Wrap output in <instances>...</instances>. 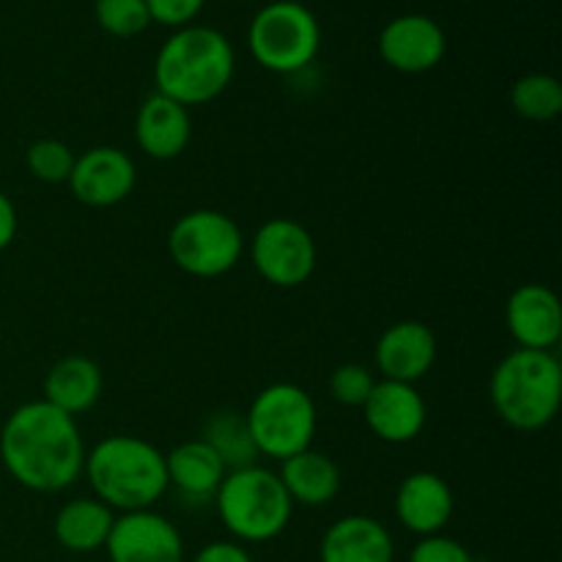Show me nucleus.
<instances>
[{
    "mask_svg": "<svg viewBox=\"0 0 562 562\" xmlns=\"http://www.w3.org/2000/svg\"><path fill=\"white\" fill-rule=\"evenodd\" d=\"M258 456L291 459L313 445L318 428L316 404L311 395L291 382H278L256 395L245 415Z\"/></svg>",
    "mask_w": 562,
    "mask_h": 562,
    "instance_id": "423d86ee",
    "label": "nucleus"
},
{
    "mask_svg": "<svg viewBox=\"0 0 562 562\" xmlns=\"http://www.w3.org/2000/svg\"><path fill=\"white\" fill-rule=\"evenodd\" d=\"M16 236V209L11 198L0 190V252L14 241Z\"/></svg>",
    "mask_w": 562,
    "mask_h": 562,
    "instance_id": "7c9ffc66",
    "label": "nucleus"
},
{
    "mask_svg": "<svg viewBox=\"0 0 562 562\" xmlns=\"http://www.w3.org/2000/svg\"><path fill=\"white\" fill-rule=\"evenodd\" d=\"M373 387H376V379L371 376L366 366H357V362L335 368V373L329 376V393L344 406H360L362 409Z\"/></svg>",
    "mask_w": 562,
    "mask_h": 562,
    "instance_id": "bb28decb",
    "label": "nucleus"
},
{
    "mask_svg": "<svg viewBox=\"0 0 562 562\" xmlns=\"http://www.w3.org/2000/svg\"><path fill=\"white\" fill-rule=\"evenodd\" d=\"M75 154L66 143L55 140V137H44V140L31 143L25 154L27 170L36 176L38 181H47V184H66L75 170Z\"/></svg>",
    "mask_w": 562,
    "mask_h": 562,
    "instance_id": "a878e982",
    "label": "nucleus"
},
{
    "mask_svg": "<svg viewBox=\"0 0 562 562\" xmlns=\"http://www.w3.org/2000/svg\"><path fill=\"white\" fill-rule=\"evenodd\" d=\"M137 170L135 162L121 148L97 146L75 159V170L69 176L71 195L93 209H108L126 201L135 190Z\"/></svg>",
    "mask_w": 562,
    "mask_h": 562,
    "instance_id": "9b49d317",
    "label": "nucleus"
},
{
    "mask_svg": "<svg viewBox=\"0 0 562 562\" xmlns=\"http://www.w3.org/2000/svg\"><path fill=\"white\" fill-rule=\"evenodd\" d=\"M148 14L151 22L168 27H184L201 14V9L206 5V0H146Z\"/></svg>",
    "mask_w": 562,
    "mask_h": 562,
    "instance_id": "c85d7f7f",
    "label": "nucleus"
},
{
    "mask_svg": "<svg viewBox=\"0 0 562 562\" xmlns=\"http://www.w3.org/2000/svg\"><path fill=\"white\" fill-rule=\"evenodd\" d=\"M192 562H252L250 552L236 541H214L203 547Z\"/></svg>",
    "mask_w": 562,
    "mask_h": 562,
    "instance_id": "c756f323",
    "label": "nucleus"
},
{
    "mask_svg": "<svg viewBox=\"0 0 562 562\" xmlns=\"http://www.w3.org/2000/svg\"><path fill=\"white\" fill-rule=\"evenodd\" d=\"M203 442L220 456L225 470H241V467L256 464V445H252L250 428H247L245 415L236 412H223V415L212 417L203 428Z\"/></svg>",
    "mask_w": 562,
    "mask_h": 562,
    "instance_id": "5701e85b",
    "label": "nucleus"
},
{
    "mask_svg": "<svg viewBox=\"0 0 562 562\" xmlns=\"http://www.w3.org/2000/svg\"><path fill=\"white\" fill-rule=\"evenodd\" d=\"M437 362V338L423 322H398L376 344V368L390 382L415 384Z\"/></svg>",
    "mask_w": 562,
    "mask_h": 562,
    "instance_id": "dca6fc26",
    "label": "nucleus"
},
{
    "mask_svg": "<svg viewBox=\"0 0 562 562\" xmlns=\"http://www.w3.org/2000/svg\"><path fill=\"white\" fill-rule=\"evenodd\" d=\"M0 461L20 486L53 494L75 486L86 467L77 417L47 401L16 406L0 431Z\"/></svg>",
    "mask_w": 562,
    "mask_h": 562,
    "instance_id": "f257e3e1",
    "label": "nucleus"
},
{
    "mask_svg": "<svg viewBox=\"0 0 562 562\" xmlns=\"http://www.w3.org/2000/svg\"><path fill=\"white\" fill-rule=\"evenodd\" d=\"M505 322L519 349L552 351L562 338L560 300L552 289L541 283L519 285L510 294Z\"/></svg>",
    "mask_w": 562,
    "mask_h": 562,
    "instance_id": "4468645a",
    "label": "nucleus"
},
{
    "mask_svg": "<svg viewBox=\"0 0 562 562\" xmlns=\"http://www.w3.org/2000/svg\"><path fill=\"white\" fill-rule=\"evenodd\" d=\"M214 503L225 530L245 543H267L278 538L289 527L294 510L280 477L258 464L231 470L220 483Z\"/></svg>",
    "mask_w": 562,
    "mask_h": 562,
    "instance_id": "39448f33",
    "label": "nucleus"
},
{
    "mask_svg": "<svg viewBox=\"0 0 562 562\" xmlns=\"http://www.w3.org/2000/svg\"><path fill=\"white\" fill-rule=\"evenodd\" d=\"M492 404L516 431H541L562 404V368L552 351L516 349L492 376Z\"/></svg>",
    "mask_w": 562,
    "mask_h": 562,
    "instance_id": "20e7f679",
    "label": "nucleus"
},
{
    "mask_svg": "<svg viewBox=\"0 0 562 562\" xmlns=\"http://www.w3.org/2000/svg\"><path fill=\"white\" fill-rule=\"evenodd\" d=\"M409 562H475L470 549L448 536H428L412 549Z\"/></svg>",
    "mask_w": 562,
    "mask_h": 562,
    "instance_id": "cd10ccee",
    "label": "nucleus"
},
{
    "mask_svg": "<svg viewBox=\"0 0 562 562\" xmlns=\"http://www.w3.org/2000/svg\"><path fill=\"white\" fill-rule=\"evenodd\" d=\"M393 536L371 516H344L322 538V562H393Z\"/></svg>",
    "mask_w": 562,
    "mask_h": 562,
    "instance_id": "a211bd4d",
    "label": "nucleus"
},
{
    "mask_svg": "<svg viewBox=\"0 0 562 562\" xmlns=\"http://www.w3.org/2000/svg\"><path fill=\"white\" fill-rule=\"evenodd\" d=\"M168 250L176 267L192 278H220L239 263L245 236L228 214L217 209H195L173 223Z\"/></svg>",
    "mask_w": 562,
    "mask_h": 562,
    "instance_id": "6e6552de",
    "label": "nucleus"
},
{
    "mask_svg": "<svg viewBox=\"0 0 562 562\" xmlns=\"http://www.w3.org/2000/svg\"><path fill=\"white\" fill-rule=\"evenodd\" d=\"M252 267L278 289H296L316 269V241L305 225L289 217H274L258 228L252 239Z\"/></svg>",
    "mask_w": 562,
    "mask_h": 562,
    "instance_id": "1a4fd4ad",
    "label": "nucleus"
},
{
    "mask_svg": "<svg viewBox=\"0 0 562 562\" xmlns=\"http://www.w3.org/2000/svg\"><path fill=\"white\" fill-rule=\"evenodd\" d=\"M93 494L110 510H148L168 492V470L165 453L140 437L102 439L91 453H86V467Z\"/></svg>",
    "mask_w": 562,
    "mask_h": 562,
    "instance_id": "7ed1b4c3",
    "label": "nucleus"
},
{
    "mask_svg": "<svg viewBox=\"0 0 562 562\" xmlns=\"http://www.w3.org/2000/svg\"><path fill=\"white\" fill-rule=\"evenodd\" d=\"M192 137V119L184 104L151 93L135 115V140L148 157L176 159Z\"/></svg>",
    "mask_w": 562,
    "mask_h": 562,
    "instance_id": "f3484780",
    "label": "nucleus"
},
{
    "mask_svg": "<svg viewBox=\"0 0 562 562\" xmlns=\"http://www.w3.org/2000/svg\"><path fill=\"white\" fill-rule=\"evenodd\" d=\"M113 510L97 497H80L66 503L55 516V538L64 549L77 554L97 552L108 543L110 530H113Z\"/></svg>",
    "mask_w": 562,
    "mask_h": 562,
    "instance_id": "4be33fe9",
    "label": "nucleus"
},
{
    "mask_svg": "<svg viewBox=\"0 0 562 562\" xmlns=\"http://www.w3.org/2000/svg\"><path fill=\"white\" fill-rule=\"evenodd\" d=\"M366 423L382 442L406 445L426 428V401L417 393L415 384L404 382H376L368 401L362 404Z\"/></svg>",
    "mask_w": 562,
    "mask_h": 562,
    "instance_id": "ddd939ff",
    "label": "nucleus"
},
{
    "mask_svg": "<svg viewBox=\"0 0 562 562\" xmlns=\"http://www.w3.org/2000/svg\"><path fill=\"white\" fill-rule=\"evenodd\" d=\"M104 549L110 562H184L179 530L151 508L115 516Z\"/></svg>",
    "mask_w": 562,
    "mask_h": 562,
    "instance_id": "9d476101",
    "label": "nucleus"
},
{
    "mask_svg": "<svg viewBox=\"0 0 562 562\" xmlns=\"http://www.w3.org/2000/svg\"><path fill=\"white\" fill-rule=\"evenodd\" d=\"M456 510L453 488L434 472H412L395 494V516L415 536H439Z\"/></svg>",
    "mask_w": 562,
    "mask_h": 562,
    "instance_id": "2eb2a0df",
    "label": "nucleus"
},
{
    "mask_svg": "<svg viewBox=\"0 0 562 562\" xmlns=\"http://www.w3.org/2000/svg\"><path fill=\"white\" fill-rule=\"evenodd\" d=\"M104 379L102 371L93 360L80 355L64 357L55 362L44 379V401L53 404L55 409L77 417L91 409L102 398Z\"/></svg>",
    "mask_w": 562,
    "mask_h": 562,
    "instance_id": "6ab92c4d",
    "label": "nucleus"
},
{
    "mask_svg": "<svg viewBox=\"0 0 562 562\" xmlns=\"http://www.w3.org/2000/svg\"><path fill=\"white\" fill-rule=\"evenodd\" d=\"M165 470H168L170 486L179 488L190 499L214 497L223 477L228 475L220 456L203 439H187V442L176 445L165 456Z\"/></svg>",
    "mask_w": 562,
    "mask_h": 562,
    "instance_id": "412c9836",
    "label": "nucleus"
},
{
    "mask_svg": "<svg viewBox=\"0 0 562 562\" xmlns=\"http://www.w3.org/2000/svg\"><path fill=\"white\" fill-rule=\"evenodd\" d=\"M247 47L263 69L274 75H294L316 58L322 47V27L307 5L296 0H274L252 16Z\"/></svg>",
    "mask_w": 562,
    "mask_h": 562,
    "instance_id": "0eeeda50",
    "label": "nucleus"
},
{
    "mask_svg": "<svg viewBox=\"0 0 562 562\" xmlns=\"http://www.w3.org/2000/svg\"><path fill=\"white\" fill-rule=\"evenodd\" d=\"M93 16L99 27L115 38H135L151 25L146 0H97Z\"/></svg>",
    "mask_w": 562,
    "mask_h": 562,
    "instance_id": "393cba45",
    "label": "nucleus"
},
{
    "mask_svg": "<svg viewBox=\"0 0 562 562\" xmlns=\"http://www.w3.org/2000/svg\"><path fill=\"white\" fill-rule=\"evenodd\" d=\"M510 108L527 121H552L562 113V86L552 75H525L510 86Z\"/></svg>",
    "mask_w": 562,
    "mask_h": 562,
    "instance_id": "b1692460",
    "label": "nucleus"
},
{
    "mask_svg": "<svg viewBox=\"0 0 562 562\" xmlns=\"http://www.w3.org/2000/svg\"><path fill=\"white\" fill-rule=\"evenodd\" d=\"M234 71V47L223 33L206 25L179 27L154 60L157 93L187 110L217 99L231 86Z\"/></svg>",
    "mask_w": 562,
    "mask_h": 562,
    "instance_id": "f03ea898",
    "label": "nucleus"
},
{
    "mask_svg": "<svg viewBox=\"0 0 562 562\" xmlns=\"http://www.w3.org/2000/svg\"><path fill=\"white\" fill-rule=\"evenodd\" d=\"M448 38L437 20L426 14L395 16L379 33V55L387 66L404 75H423L439 66Z\"/></svg>",
    "mask_w": 562,
    "mask_h": 562,
    "instance_id": "f8f14e48",
    "label": "nucleus"
},
{
    "mask_svg": "<svg viewBox=\"0 0 562 562\" xmlns=\"http://www.w3.org/2000/svg\"><path fill=\"white\" fill-rule=\"evenodd\" d=\"M278 477L289 492L291 503L307 505V508H322L333 503L340 492L338 464L327 453L311 448L285 459Z\"/></svg>",
    "mask_w": 562,
    "mask_h": 562,
    "instance_id": "aec40b11",
    "label": "nucleus"
}]
</instances>
